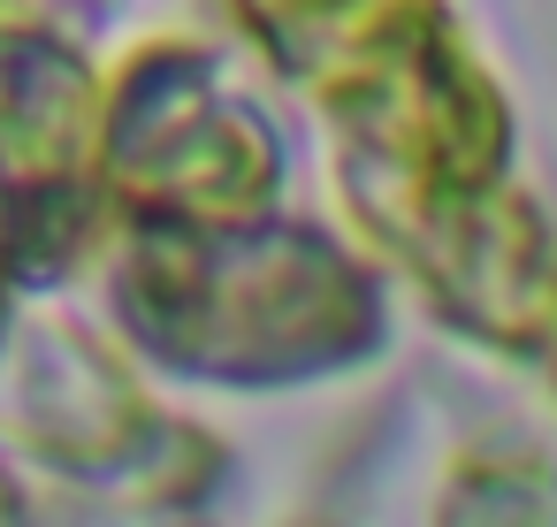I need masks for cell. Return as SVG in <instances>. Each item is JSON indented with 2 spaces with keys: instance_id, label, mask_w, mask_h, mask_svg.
<instances>
[{
  "instance_id": "cell-1",
  "label": "cell",
  "mask_w": 557,
  "mask_h": 527,
  "mask_svg": "<svg viewBox=\"0 0 557 527\" xmlns=\"http://www.w3.org/2000/svg\"><path fill=\"white\" fill-rule=\"evenodd\" d=\"M123 298L153 352L222 382H290L374 336L367 283L298 230L153 222Z\"/></svg>"
}]
</instances>
